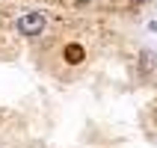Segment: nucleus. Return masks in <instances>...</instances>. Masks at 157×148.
I'll list each match as a JSON object with an SVG mask.
<instances>
[{"mask_svg": "<svg viewBox=\"0 0 157 148\" xmlns=\"http://www.w3.org/2000/svg\"><path fill=\"white\" fill-rule=\"evenodd\" d=\"M15 30L21 36H39L44 30V15L42 12H24V15L15 21Z\"/></svg>", "mask_w": 157, "mask_h": 148, "instance_id": "1", "label": "nucleus"}, {"mask_svg": "<svg viewBox=\"0 0 157 148\" xmlns=\"http://www.w3.org/2000/svg\"><path fill=\"white\" fill-rule=\"evenodd\" d=\"M65 56H68V62H80V56H83V51H80L77 44H71L68 51H65Z\"/></svg>", "mask_w": 157, "mask_h": 148, "instance_id": "2", "label": "nucleus"}, {"mask_svg": "<svg viewBox=\"0 0 157 148\" xmlns=\"http://www.w3.org/2000/svg\"><path fill=\"white\" fill-rule=\"evenodd\" d=\"M133 3H142V0H133Z\"/></svg>", "mask_w": 157, "mask_h": 148, "instance_id": "3", "label": "nucleus"}]
</instances>
